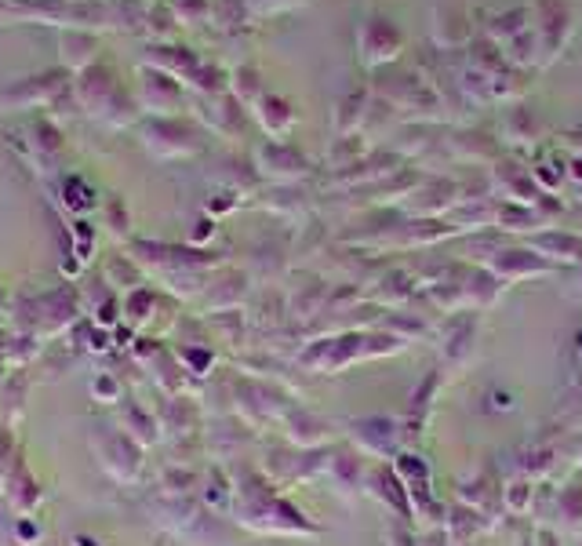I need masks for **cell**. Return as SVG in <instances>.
Masks as SVG:
<instances>
[{
	"instance_id": "obj_1",
	"label": "cell",
	"mask_w": 582,
	"mask_h": 546,
	"mask_svg": "<svg viewBox=\"0 0 582 546\" xmlns=\"http://www.w3.org/2000/svg\"><path fill=\"white\" fill-rule=\"evenodd\" d=\"M233 517L237 525L259 532V536H321V525H313L299 506L277 492L270 477L244 474L233 481Z\"/></svg>"
},
{
	"instance_id": "obj_2",
	"label": "cell",
	"mask_w": 582,
	"mask_h": 546,
	"mask_svg": "<svg viewBox=\"0 0 582 546\" xmlns=\"http://www.w3.org/2000/svg\"><path fill=\"white\" fill-rule=\"evenodd\" d=\"M142 452L146 448L139 441H131L121 426H102L95 430V455H99V466L113 481L121 485H135L142 477Z\"/></svg>"
},
{
	"instance_id": "obj_3",
	"label": "cell",
	"mask_w": 582,
	"mask_h": 546,
	"mask_svg": "<svg viewBox=\"0 0 582 546\" xmlns=\"http://www.w3.org/2000/svg\"><path fill=\"white\" fill-rule=\"evenodd\" d=\"M357 361H368V357H364V332L324 335V339H313L306 350H299L302 368H306V372H321V375H335Z\"/></svg>"
},
{
	"instance_id": "obj_4",
	"label": "cell",
	"mask_w": 582,
	"mask_h": 546,
	"mask_svg": "<svg viewBox=\"0 0 582 546\" xmlns=\"http://www.w3.org/2000/svg\"><path fill=\"white\" fill-rule=\"evenodd\" d=\"M350 441L353 448L368 459H393L397 452H404V423L401 419H386V415H364V419H350Z\"/></svg>"
},
{
	"instance_id": "obj_5",
	"label": "cell",
	"mask_w": 582,
	"mask_h": 546,
	"mask_svg": "<svg viewBox=\"0 0 582 546\" xmlns=\"http://www.w3.org/2000/svg\"><path fill=\"white\" fill-rule=\"evenodd\" d=\"M324 477H328V485L332 492L342 499V503H350L364 492V481H368V470H364V455L350 445H339V448H328V463H324Z\"/></svg>"
},
{
	"instance_id": "obj_6",
	"label": "cell",
	"mask_w": 582,
	"mask_h": 546,
	"mask_svg": "<svg viewBox=\"0 0 582 546\" xmlns=\"http://www.w3.org/2000/svg\"><path fill=\"white\" fill-rule=\"evenodd\" d=\"M393 470L401 477V485L408 488V499H412V510L415 514H430L437 499H433V481H430V463L422 459L419 452L412 448H404V452L393 455Z\"/></svg>"
},
{
	"instance_id": "obj_7",
	"label": "cell",
	"mask_w": 582,
	"mask_h": 546,
	"mask_svg": "<svg viewBox=\"0 0 582 546\" xmlns=\"http://www.w3.org/2000/svg\"><path fill=\"white\" fill-rule=\"evenodd\" d=\"M364 492L375 499V503H382L386 510H390L397 521H412L415 510H412V499H408V488L401 485V477H397V470H393V463H375L372 470H368V481H364Z\"/></svg>"
},
{
	"instance_id": "obj_8",
	"label": "cell",
	"mask_w": 582,
	"mask_h": 546,
	"mask_svg": "<svg viewBox=\"0 0 582 546\" xmlns=\"http://www.w3.org/2000/svg\"><path fill=\"white\" fill-rule=\"evenodd\" d=\"M473 346H477V317H452V321L441 328V357L444 368H466V361L473 357Z\"/></svg>"
},
{
	"instance_id": "obj_9",
	"label": "cell",
	"mask_w": 582,
	"mask_h": 546,
	"mask_svg": "<svg viewBox=\"0 0 582 546\" xmlns=\"http://www.w3.org/2000/svg\"><path fill=\"white\" fill-rule=\"evenodd\" d=\"M441 383H444V368H433L426 379L412 390V401H408V415H404V441H412V437L422 434V426L430 423V412H433V397L441 394Z\"/></svg>"
},
{
	"instance_id": "obj_10",
	"label": "cell",
	"mask_w": 582,
	"mask_h": 546,
	"mask_svg": "<svg viewBox=\"0 0 582 546\" xmlns=\"http://www.w3.org/2000/svg\"><path fill=\"white\" fill-rule=\"evenodd\" d=\"M284 434L295 448H321L324 437H328V423L321 415H313L310 408H295L291 405L284 412Z\"/></svg>"
},
{
	"instance_id": "obj_11",
	"label": "cell",
	"mask_w": 582,
	"mask_h": 546,
	"mask_svg": "<svg viewBox=\"0 0 582 546\" xmlns=\"http://www.w3.org/2000/svg\"><path fill=\"white\" fill-rule=\"evenodd\" d=\"M121 430L131 441H139L142 448H150L161 441V423H157V415L146 412L139 401H121Z\"/></svg>"
},
{
	"instance_id": "obj_12",
	"label": "cell",
	"mask_w": 582,
	"mask_h": 546,
	"mask_svg": "<svg viewBox=\"0 0 582 546\" xmlns=\"http://www.w3.org/2000/svg\"><path fill=\"white\" fill-rule=\"evenodd\" d=\"M4 499L11 503L15 514H33V510L41 506V499H44V488H41V481H37V477L22 466L19 474L8 481V488H4Z\"/></svg>"
},
{
	"instance_id": "obj_13",
	"label": "cell",
	"mask_w": 582,
	"mask_h": 546,
	"mask_svg": "<svg viewBox=\"0 0 582 546\" xmlns=\"http://www.w3.org/2000/svg\"><path fill=\"white\" fill-rule=\"evenodd\" d=\"M197 419H201V412H197V405H193L190 397H168L164 401V408L157 412V423H161V430H168V434H190V430H197Z\"/></svg>"
},
{
	"instance_id": "obj_14",
	"label": "cell",
	"mask_w": 582,
	"mask_h": 546,
	"mask_svg": "<svg viewBox=\"0 0 582 546\" xmlns=\"http://www.w3.org/2000/svg\"><path fill=\"white\" fill-rule=\"evenodd\" d=\"M233 496H237L233 477H226L222 466H211V474L204 477V506L211 514H226V510H233Z\"/></svg>"
},
{
	"instance_id": "obj_15",
	"label": "cell",
	"mask_w": 582,
	"mask_h": 546,
	"mask_svg": "<svg viewBox=\"0 0 582 546\" xmlns=\"http://www.w3.org/2000/svg\"><path fill=\"white\" fill-rule=\"evenodd\" d=\"M550 270V266L535 259L532 252H502L499 259L492 263V273L499 281H517V277H532V273Z\"/></svg>"
},
{
	"instance_id": "obj_16",
	"label": "cell",
	"mask_w": 582,
	"mask_h": 546,
	"mask_svg": "<svg viewBox=\"0 0 582 546\" xmlns=\"http://www.w3.org/2000/svg\"><path fill=\"white\" fill-rule=\"evenodd\" d=\"M26 390H30V383H26V375L22 372H11L4 383H0V419L8 426H15L22 419V397H26Z\"/></svg>"
},
{
	"instance_id": "obj_17",
	"label": "cell",
	"mask_w": 582,
	"mask_h": 546,
	"mask_svg": "<svg viewBox=\"0 0 582 546\" xmlns=\"http://www.w3.org/2000/svg\"><path fill=\"white\" fill-rule=\"evenodd\" d=\"M553 517H557V525L568 528V532L582 528V477H575V481H568V485L561 488Z\"/></svg>"
},
{
	"instance_id": "obj_18",
	"label": "cell",
	"mask_w": 582,
	"mask_h": 546,
	"mask_svg": "<svg viewBox=\"0 0 582 546\" xmlns=\"http://www.w3.org/2000/svg\"><path fill=\"white\" fill-rule=\"evenodd\" d=\"M175 357H179L182 372L197 375V379L211 375V368H215V350H211L208 343H182L179 350H175Z\"/></svg>"
},
{
	"instance_id": "obj_19",
	"label": "cell",
	"mask_w": 582,
	"mask_h": 546,
	"mask_svg": "<svg viewBox=\"0 0 582 546\" xmlns=\"http://www.w3.org/2000/svg\"><path fill=\"white\" fill-rule=\"evenodd\" d=\"M41 339H44V335H37V332L15 335L11 343H4V364H8V368H15V372H19V368H26V364H30L33 357L44 350Z\"/></svg>"
},
{
	"instance_id": "obj_20",
	"label": "cell",
	"mask_w": 582,
	"mask_h": 546,
	"mask_svg": "<svg viewBox=\"0 0 582 546\" xmlns=\"http://www.w3.org/2000/svg\"><path fill=\"white\" fill-rule=\"evenodd\" d=\"M22 470V452L19 441L11 434V426H0V492L8 488V481Z\"/></svg>"
},
{
	"instance_id": "obj_21",
	"label": "cell",
	"mask_w": 582,
	"mask_h": 546,
	"mask_svg": "<svg viewBox=\"0 0 582 546\" xmlns=\"http://www.w3.org/2000/svg\"><path fill=\"white\" fill-rule=\"evenodd\" d=\"M535 503V481L532 477H513L510 485L502 488V506L510 514H528Z\"/></svg>"
},
{
	"instance_id": "obj_22",
	"label": "cell",
	"mask_w": 582,
	"mask_h": 546,
	"mask_svg": "<svg viewBox=\"0 0 582 546\" xmlns=\"http://www.w3.org/2000/svg\"><path fill=\"white\" fill-rule=\"evenodd\" d=\"M499 288H502V281L495 273H477V281H470V288H466V299H470L477 310H484V306L495 303Z\"/></svg>"
},
{
	"instance_id": "obj_23",
	"label": "cell",
	"mask_w": 582,
	"mask_h": 546,
	"mask_svg": "<svg viewBox=\"0 0 582 546\" xmlns=\"http://www.w3.org/2000/svg\"><path fill=\"white\" fill-rule=\"evenodd\" d=\"M11 536H15V543H19V546H37L44 539L41 517L19 514V517H15V525H11Z\"/></svg>"
},
{
	"instance_id": "obj_24",
	"label": "cell",
	"mask_w": 582,
	"mask_h": 546,
	"mask_svg": "<svg viewBox=\"0 0 582 546\" xmlns=\"http://www.w3.org/2000/svg\"><path fill=\"white\" fill-rule=\"evenodd\" d=\"M91 397L99 401V405H121V383H117V375L113 372H99L91 379Z\"/></svg>"
},
{
	"instance_id": "obj_25",
	"label": "cell",
	"mask_w": 582,
	"mask_h": 546,
	"mask_svg": "<svg viewBox=\"0 0 582 546\" xmlns=\"http://www.w3.org/2000/svg\"><path fill=\"white\" fill-rule=\"evenodd\" d=\"M153 310V292H146V288H131V295L124 299V317H128L131 324H142L146 317H150Z\"/></svg>"
},
{
	"instance_id": "obj_26",
	"label": "cell",
	"mask_w": 582,
	"mask_h": 546,
	"mask_svg": "<svg viewBox=\"0 0 582 546\" xmlns=\"http://www.w3.org/2000/svg\"><path fill=\"white\" fill-rule=\"evenodd\" d=\"M542 252H557L561 259H582V241L568 237V233H553V237H542L539 241Z\"/></svg>"
},
{
	"instance_id": "obj_27",
	"label": "cell",
	"mask_w": 582,
	"mask_h": 546,
	"mask_svg": "<svg viewBox=\"0 0 582 546\" xmlns=\"http://www.w3.org/2000/svg\"><path fill=\"white\" fill-rule=\"evenodd\" d=\"M193 485H197V474H193V470H168V474H164V492H168V496H186Z\"/></svg>"
},
{
	"instance_id": "obj_28",
	"label": "cell",
	"mask_w": 582,
	"mask_h": 546,
	"mask_svg": "<svg viewBox=\"0 0 582 546\" xmlns=\"http://www.w3.org/2000/svg\"><path fill=\"white\" fill-rule=\"evenodd\" d=\"M70 546H102L95 536H84V532H77V536L70 539Z\"/></svg>"
},
{
	"instance_id": "obj_29",
	"label": "cell",
	"mask_w": 582,
	"mask_h": 546,
	"mask_svg": "<svg viewBox=\"0 0 582 546\" xmlns=\"http://www.w3.org/2000/svg\"><path fill=\"white\" fill-rule=\"evenodd\" d=\"M521 546H535V543H532V539H524V543H521Z\"/></svg>"
},
{
	"instance_id": "obj_30",
	"label": "cell",
	"mask_w": 582,
	"mask_h": 546,
	"mask_svg": "<svg viewBox=\"0 0 582 546\" xmlns=\"http://www.w3.org/2000/svg\"><path fill=\"white\" fill-rule=\"evenodd\" d=\"M0 306H4V292H0Z\"/></svg>"
},
{
	"instance_id": "obj_31",
	"label": "cell",
	"mask_w": 582,
	"mask_h": 546,
	"mask_svg": "<svg viewBox=\"0 0 582 546\" xmlns=\"http://www.w3.org/2000/svg\"><path fill=\"white\" fill-rule=\"evenodd\" d=\"M579 350H582V335H579Z\"/></svg>"
},
{
	"instance_id": "obj_32",
	"label": "cell",
	"mask_w": 582,
	"mask_h": 546,
	"mask_svg": "<svg viewBox=\"0 0 582 546\" xmlns=\"http://www.w3.org/2000/svg\"><path fill=\"white\" fill-rule=\"evenodd\" d=\"M157 546H164V539H161V543H157Z\"/></svg>"
}]
</instances>
